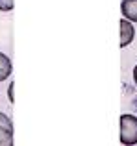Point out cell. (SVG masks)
Masks as SVG:
<instances>
[{
	"instance_id": "4",
	"label": "cell",
	"mask_w": 137,
	"mask_h": 146,
	"mask_svg": "<svg viewBox=\"0 0 137 146\" xmlns=\"http://www.w3.org/2000/svg\"><path fill=\"white\" fill-rule=\"evenodd\" d=\"M13 72V65H11V59L6 56V54L0 52V82L7 80Z\"/></svg>"
},
{
	"instance_id": "8",
	"label": "cell",
	"mask_w": 137,
	"mask_h": 146,
	"mask_svg": "<svg viewBox=\"0 0 137 146\" xmlns=\"http://www.w3.org/2000/svg\"><path fill=\"white\" fill-rule=\"evenodd\" d=\"M13 87H15V83H11V85H9V91H7V96H9V102L11 104L15 102V98H13Z\"/></svg>"
},
{
	"instance_id": "5",
	"label": "cell",
	"mask_w": 137,
	"mask_h": 146,
	"mask_svg": "<svg viewBox=\"0 0 137 146\" xmlns=\"http://www.w3.org/2000/svg\"><path fill=\"white\" fill-rule=\"evenodd\" d=\"M0 146H13V129L0 126Z\"/></svg>"
},
{
	"instance_id": "9",
	"label": "cell",
	"mask_w": 137,
	"mask_h": 146,
	"mask_svg": "<svg viewBox=\"0 0 137 146\" xmlns=\"http://www.w3.org/2000/svg\"><path fill=\"white\" fill-rule=\"evenodd\" d=\"M134 82H135V85H137V65L134 67Z\"/></svg>"
},
{
	"instance_id": "6",
	"label": "cell",
	"mask_w": 137,
	"mask_h": 146,
	"mask_svg": "<svg viewBox=\"0 0 137 146\" xmlns=\"http://www.w3.org/2000/svg\"><path fill=\"white\" fill-rule=\"evenodd\" d=\"M15 7V0H0V11H11Z\"/></svg>"
},
{
	"instance_id": "7",
	"label": "cell",
	"mask_w": 137,
	"mask_h": 146,
	"mask_svg": "<svg viewBox=\"0 0 137 146\" xmlns=\"http://www.w3.org/2000/svg\"><path fill=\"white\" fill-rule=\"evenodd\" d=\"M0 126H6V128L13 129V122H11V118L7 117L6 113H0Z\"/></svg>"
},
{
	"instance_id": "2",
	"label": "cell",
	"mask_w": 137,
	"mask_h": 146,
	"mask_svg": "<svg viewBox=\"0 0 137 146\" xmlns=\"http://www.w3.org/2000/svg\"><path fill=\"white\" fill-rule=\"evenodd\" d=\"M134 37H135L134 24L130 21H126V19H122L120 21V48H126L134 41Z\"/></svg>"
},
{
	"instance_id": "10",
	"label": "cell",
	"mask_w": 137,
	"mask_h": 146,
	"mask_svg": "<svg viewBox=\"0 0 137 146\" xmlns=\"http://www.w3.org/2000/svg\"><path fill=\"white\" fill-rule=\"evenodd\" d=\"M135 146H137V144H135Z\"/></svg>"
},
{
	"instance_id": "3",
	"label": "cell",
	"mask_w": 137,
	"mask_h": 146,
	"mask_svg": "<svg viewBox=\"0 0 137 146\" xmlns=\"http://www.w3.org/2000/svg\"><path fill=\"white\" fill-rule=\"evenodd\" d=\"M120 11H122V15H124L126 21L137 22V0H122Z\"/></svg>"
},
{
	"instance_id": "1",
	"label": "cell",
	"mask_w": 137,
	"mask_h": 146,
	"mask_svg": "<svg viewBox=\"0 0 137 146\" xmlns=\"http://www.w3.org/2000/svg\"><path fill=\"white\" fill-rule=\"evenodd\" d=\"M120 143L124 146L137 144V117L124 113L120 117Z\"/></svg>"
}]
</instances>
